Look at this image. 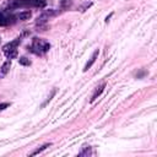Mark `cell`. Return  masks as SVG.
Instances as JSON below:
<instances>
[{
	"instance_id": "8fae6325",
	"label": "cell",
	"mask_w": 157,
	"mask_h": 157,
	"mask_svg": "<svg viewBox=\"0 0 157 157\" xmlns=\"http://www.w3.org/2000/svg\"><path fill=\"white\" fill-rule=\"evenodd\" d=\"M5 55H6L9 59H13V58L17 56V49H15V50H9V52L5 53Z\"/></svg>"
},
{
	"instance_id": "9a60e30c",
	"label": "cell",
	"mask_w": 157,
	"mask_h": 157,
	"mask_svg": "<svg viewBox=\"0 0 157 157\" xmlns=\"http://www.w3.org/2000/svg\"><path fill=\"white\" fill-rule=\"evenodd\" d=\"M54 94H55V91H53V92H52V94H50V96H49V97H48V99H47V101H45V102H44V103H43V104H42V107H44V105H45V104H47V103H48V102H49V101H50V99H52V97H53V96H54Z\"/></svg>"
},
{
	"instance_id": "9c48e42d",
	"label": "cell",
	"mask_w": 157,
	"mask_h": 157,
	"mask_svg": "<svg viewBox=\"0 0 157 157\" xmlns=\"http://www.w3.org/2000/svg\"><path fill=\"white\" fill-rule=\"evenodd\" d=\"M18 63H20L21 65H23V66H29V65H31V60H29L28 58H26V56H21V58L18 59Z\"/></svg>"
},
{
	"instance_id": "277c9868",
	"label": "cell",
	"mask_w": 157,
	"mask_h": 157,
	"mask_svg": "<svg viewBox=\"0 0 157 157\" xmlns=\"http://www.w3.org/2000/svg\"><path fill=\"white\" fill-rule=\"evenodd\" d=\"M98 54H99V49H96L94 52H93V54H92V56L90 58V60L86 63V65H85V67H83V72H86L93 64H94V61H96V59L98 58Z\"/></svg>"
},
{
	"instance_id": "ba28073f",
	"label": "cell",
	"mask_w": 157,
	"mask_h": 157,
	"mask_svg": "<svg viewBox=\"0 0 157 157\" xmlns=\"http://www.w3.org/2000/svg\"><path fill=\"white\" fill-rule=\"evenodd\" d=\"M50 146H52V144H50V142H49V144H44L43 146L38 147L37 150H34V151H33V152H31L29 155H31V156H36V155H38V153H40V152H43L44 150H47V148H48V147H50Z\"/></svg>"
},
{
	"instance_id": "8992f818",
	"label": "cell",
	"mask_w": 157,
	"mask_h": 157,
	"mask_svg": "<svg viewBox=\"0 0 157 157\" xmlns=\"http://www.w3.org/2000/svg\"><path fill=\"white\" fill-rule=\"evenodd\" d=\"M104 87H105V83H102V85H101V86L94 91V93H93V96H92V98H91V103H92V102H94V101L101 96V93L103 92Z\"/></svg>"
},
{
	"instance_id": "5bb4252c",
	"label": "cell",
	"mask_w": 157,
	"mask_h": 157,
	"mask_svg": "<svg viewBox=\"0 0 157 157\" xmlns=\"http://www.w3.org/2000/svg\"><path fill=\"white\" fill-rule=\"evenodd\" d=\"M69 4H70V0H60V5H61L63 7L69 6Z\"/></svg>"
},
{
	"instance_id": "30bf717a",
	"label": "cell",
	"mask_w": 157,
	"mask_h": 157,
	"mask_svg": "<svg viewBox=\"0 0 157 157\" xmlns=\"http://www.w3.org/2000/svg\"><path fill=\"white\" fill-rule=\"evenodd\" d=\"M9 22H10V20L4 13L0 12V26H6V25H9Z\"/></svg>"
},
{
	"instance_id": "52a82bcc",
	"label": "cell",
	"mask_w": 157,
	"mask_h": 157,
	"mask_svg": "<svg viewBox=\"0 0 157 157\" xmlns=\"http://www.w3.org/2000/svg\"><path fill=\"white\" fill-rule=\"evenodd\" d=\"M32 16V12L31 11H21L18 15H17V18L21 20V21H27L29 20Z\"/></svg>"
},
{
	"instance_id": "7a4b0ae2",
	"label": "cell",
	"mask_w": 157,
	"mask_h": 157,
	"mask_svg": "<svg viewBox=\"0 0 157 157\" xmlns=\"http://www.w3.org/2000/svg\"><path fill=\"white\" fill-rule=\"evenodd\" d=\"M54 15V10L53 9H49V10H45L40 16H38V18H37V25H43V23H45L48 20H49V17L50 16H53Z\"/></svg>"
},
{
	"instance_id": "4fadbf2b",
	"label": "cell",
	"mask_w": 157,
	"mask_h": 157,
	"mask_svg": "<svg viewBox=\"0 0 157 157\" xmlns=\"http://www.w3.org/2000/svg\"><path fill=\"white\" fill-rule=\"evenodd\" d=\"M91 5H92V2H91V1H90V2H85V4H83V5L81 6V7H80V10H81V11L83 12V11H85L86 9H88V7L91 6Z\"/></svg>"
},
{
	"instance_id": "6da1fadb",
	"label": "cell",
	"mask_w": 157,
	"mask_h": 157,
	"mask_svg": "<svg viewBox=\"0 0 157 157\" xmlns=\"http://www.w3.org/2000/svg\"><path fill=\"white\" fill-rule=\"evenodd\" d=\"M50 48V44L40 38H34L33 39V43H32V47H31V50L36 54H43L45 52H48Z\"/></svg>"
},
{
	"instance_id": "3957f363",
	"label": "cell",
	"mask_w": 157,
	"mask_h": 157,
	"mask_svg": "<svg viewBox=\"0 0 157 157\" xmlns=\"http://www.w3.org/2000/svg\"><path fill=\"white\" fill-rule=\"evenodd\" d=\"M20 42H21V39H20V38H17V39H15V40H12V42H10V43L5 44V45H4V48H2L4 53H6V52H9V50H15V49H17V47H18Z\"/></svg>"
},
{
	"instance_id": "2e32d148",
	"label": "cell",
	"mask_w": 157,
	"mask_h": 157,
	"mask_svg": "<svg viewBox=\"0 0 157 157\" xmlns=\"http://www.w3.org/2000/svg\"><path fill=\"white\" fill-rule=\"evenodd\" d=\"M9 107V103H1L0 104V110H4L5 108H7Z\"/></svg>"
},
{
	"instance_id": "7c38bea8",
	"label": "cell",
	"mask_w": 157,
	"mask_h": 157,
	"mask_svg": "<svg viewBox=\"0 0 157 157\" xmlns=\"http://www.w3.org/2000/svg\"><path fill=\"white\" fill-rule=\"evenodd\" d=\"M92 152H91V147H86L82 152H80L78 153V156H88V155H91Z\"/></svg>"
},
{
	"instance_id": "5b68a950",
	"label": "cell",
	"mask_w": 157,
	"mask_h": 157,
	"mask_svg": "<svg viewBox=\"0 0 157 157\" xmlns=\"http://www.w3.org/2000/svg\"><path fill=\"white\" fill-rule=\"evenodd\" d=\"M10 67H11V61L10 60H7L2 64V66L0 69V78H4L7 75V72L10 71Z\"/></svg>"
}]
</instances>
